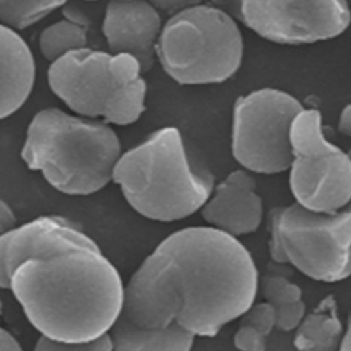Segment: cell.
<instances>
[{"instance_id":"6da1fadb","label":"cell","mask_w":351,"mask_h":351,"mask_svg":"<svg viewBox=\"0 0 351 351\" xmlns=\"http://www.w3.org/2000/svg\"><path fill=\"white\" fill-rule=\"evenodd\" d=\"M123 285L100 248H82L23 262L12 271L10 289L40 336L82 343L111 330Z\"/></svg>"},{"instance_id":"7a4b0ae2","label":"cell","mask_w":351,"mask_h":351,"mask_svg":"<svg viewBox=\"0 0 351 351\" xmlns=\"http://www.w3.org/2000/svg\"><path fill=\"white\" fill-rule=\"evenodd\" d=\"M156 248L174 262L184 299L178 324L195 336L213 337L239 319L259 291V273L247 247L213 226H189Z\"/></svg>"},{"instance_id":"3957f363","label":"cell","mask_w":351,"mask_h":351,"mask_svg":"<svg viewBox=\"0 0 351 351\" xmlns=\"http://www.w3.org/2000/svg\"><path fill=\"white\" fill-rule=\"evenodd\" d=\"M128 204L159 222L200 211L214 189V177L195 163L180 130L166 126L121 155L112 173Z\"/></svg>"},{"instance_id":"277c9868","label":"cell","mask_w":351,"mask_h":351,"mask_svg":"<svg viewBox=\"0 0 351 351\" xmlns=\"http://www.w3.org/2000/svg\"><path fill=\"white\" fill-rule=\"evenodd\" d=\"M121 143L111 126L49 107L30 121L21 151L25 165L56 191L88 196L112 181Z\"/></svg>"},{"instance_id":"5b68a950","label":"cell","mask_w":351,"mask_h":351,"mask_svg":"<svg viewBox=\"0 0 351 351\" xmlns=\"http://www.w3.org/2000/svg\"><path fill=\"white\" fill-rule=\"evenodd\" d=\"M126 53L82 48L51 63L48 85L71 111L126 126L145 111L147 84Z\"/></svg>"},{"instance_id":"8992f818","label":"cell","mask_w":351,"mask_h":351,"mask_svg":"<svg viewBox=\"0 0 351 351\" xmlns=\"http://www.w3.org/2000/svg\"><path fill=\"white\" fill-rule=\"evenodd\" d=\"M243 55L239 22L213 4L170 16L156 47L163 71L180 85L221 84L237 73Z\"/></svg>"},{"instance_id":"52a82bcc","label":"cell","mask_w":351,"mask_h":351,"mask_svg":"<svg viewBox=\"0 0 351 351\" xmlns=\"http://www.w3.org/2000/svg\"><path fill=\"white\" fill-rule=\"evenodd\" d=\"M306 107L291 93L262 88L237 97L232 115V155L247 171L278 174L292 162V126Z\"/></svg>"},{"instance_id":"ba28073f","label":"cell","mask_w":351,"mask_h":351,"mask_svg":"<svg viewBox=\"0 0 351 351\" xmlns=\"http://www.w3.org/2000/svg\"><path fill=\"white\" fill-rule=\"evenodd\" d=\"M288 265L321 282L351 276V203L336 213H314L292 203L270 210Z\"/></svg>"},{"instance_id":"9c48e42d","label":"cell","mask_w":351,"mask_h":351,"mask_svg":"<svg viewBox=\"0 0 351 351\" xmlns=\"http://www.w3.org/2000/svg\"><path fill=\"white\" fill-rule=\"evenodd\" d=\"M289 188L295 203L314 213H336L351 203V155L330 143L322 117L304 108L293 122Z\"/></svg>"},{"instance_id":"30bf717a","label":"cell","mask_w":351,"mask_h":351,"mask_svg":"<svg viewBox=\"0 0 351 351\" xmlns=\"http://www.w3.org/2000/svg\"><path fill=\"white\" fill-rule=\"evenodd\" d=\"M262 38L303 45L340 36L351 23L347 0H210Z\"/></svg>"},{"instance_id":"8fae6325","label":"cell","mask_w":351,"mask_h":351,"mask_svg":"<svg viewBox=\"0 0 351 351\" xmlns=\"http://www.w3.org/2000/svg\"><path fill=\"white\" fill-rule=\"evenodd\" d=\"M182 306L177 267L155 248L123 285L121 317L136 326L162 329L178 321Z\"/></svg>"},{"instance_id":"7c38bea8","label":"cell","mask_w":351,"mask_h":351,"mask_svg":"<svg viewBox=\"0 0 351 351\" xmlns=\"http://www.w3.org/2000/svg\"><path fill=\"white\" fill-rule=\"evenodd\" d=\"M160 12L147 0H110L101 32L112 53L133 56L148 71L162 33Z\"/></svg>"},{"instance_id":"4fadbf2b","label":"cell","mask_w":351,"mask_h":351,"mask_svg":"<svg viewBox=\"0 0 351 351\" xmlns=\"http://www.w3.org/2000/svg\"><path fill=\"white\" fill-rule=\"evenodd\" d=\"M7 271L23 262L51 256L63 251L100 248L97 243L71 221L58 215H43L1 236Z\"/></svg>"},{"instance_id":"5bb4252c","label":"cell","mask_w":351,"mask_h":351,"mask_svg":"<svg viewBox=\"0 0 351 351\" xmlns=\"http://www.w3.org/2000/svg\"><path fill=\"white\" fill-rule=\"evenodd\" d=\"M200 213L208 226L237 239L256 232L263 219V202L255 178L244 169L232 171L214 185Z\"/></svg>"},{"instance_id":"9a60e30c","label":"cell","mask_w":351,"mask_h":351,"mask_svg":"<svg viewBox=\"0 0 351 351\" xmlns=\"http://www.w3.org/2000/svg\"><path fill=\"white\" fill-rule=\"evenodd\" d=\"M36 77L33 53L19 33L0 23V121L29 99Z\"/></svg>"},{"instance_id":"2e32d148","label":"cell","mask_w":351,"mask_h":351,"mask_svg":"<svg viewBox=\"0 0 351 351\" xmlns=\"http://www.w3.org/2000/svg\"><path fill=\"white\" fill-rule=\"evenodd\" d=\"M114 351H192L195 335L178 322L162 329L130 324L119 315L108 332Z\"/></svg>"},{"instance_id":"e0dca14e","label":"cell","mask_w":351,"mask_h":351,"mask_svg":"<svg viewBox=\"0 0 351 351\" xmlns=\"http://www.w3.org/2000/svg\"><path fill=\"white\" fill-rule=\"evenodd\" d=\"M346 326L333 295H326L293 330L296 351H340Z\"/></svg>"},{"instance_id":"ac0fdd59","label":"cell","mask_w":351,"mask_h":351,"mask_svg":"<svg viewBox=\"0 0 351 351\" xmlns=\"http://www.w3.org/2000/svg\"><path fill=\"white\" fill-rule=\"evenodd\" d=\"M261 292L276 310V329L293 332L307 314L302 288L284 274L267 273L259 280Z\"/></svg>"},{"instance_id":"d6986e66","label":"cell","mask_w":351,"mask_h":351,"mask_svg":"<svg viewBox=\"0 0 351 351\" xmlns=\"http://www.w3.org/2000/svg\"><path fill=\"white\" fill-rule=\"evenodd\" d=\"M86 29L71 19H63L45 27L38 37L41 55L51 63L70 52L86 48Z\"/></svg>"},{"instance_id":"ffe728a7","label":"cell","mask_w":351,"mask_h":351,"mask_svg":"<svg viewBox=\"0 0 351 351\" xmlns=\"http://www.w3.org/2000/svg\"><path fill=\"white\" fill-rule=\"evenodd\" d=\"M67 0H0V22L14 30L26 29Z\"/></svg>"},{"instance_id":"44dd1931","label":"cell","mask_w":351,"mask_h":351,"mask_svg":"<svg viewBox=\"0 0 351 351\" xmlns=\"http://www.w3.org/2000/svg\"><path fill=\"white\" fill-rule=\"evenodd\" d=\"M34 351H114L110 335H104L90 341L82 343H66L56 341L44 336H40L36 341Z\"/></svg>"},{"instance_id":"7402d4cb","label":"cell","mask_w":351,"mask_h":351,"mask_svg":"<svg viewBox=\"0 0 351 351\" xmlns=\"http://www.w3.org/2000/svg\"><path fill=\"white\" fill-rule=\"evenodd\" d=\"M240 324L250 325L256 330L262 332L269 337V335L276 329V310L266 300L254 303L240 318Z\"/></svg>"},{"instance_id":"603a6c76","label":"cell","mask_w":351,"mask_h":351,"mask_svg":"<svg viewBox=\"0 0 351 351\" xmlns=\"http://www.w3.org/2000/svg\"><path fill=\"white\" fill-rule=\"evenodd\" d=\"M233 346L237 351H266L267 336L250 325L239 324L233 335Z\"/></svg>"},{"instance_id":"cb8c5ba5","label":"cell","mask_w":351,"mask_h":351,"mask_svg":"<svg viewBox=\"0 0 351 351\" xmlns=\"http://www.w3.org/2000/svg\"><path fill=\"white\" fill-rule=\"evenodd\" d=\"M147 1L151 5H154L159 12L167 14L170 16H173L184 10L203 4L202 3L203 0H147Z\"/></svg>"},{"instance_id":"d4e9b609","label":"cell","mask_w":351,"mask_h":351,"mask_svg":"<svg viewBox=\"0 0 351 351\" xmlns=\"http://www.w3.org/2000/svg\"><path fill=\"white\" fill-rule=\"evenodd\" d=\"M16 228V217L12 208L0 199V236Z\"/></svg>"},{"instance_id":"484cf974","label":"cell","mask_w":351,"mask_h":351,"mask_svg":"<svg viewBox=\"0 0 351 351\" xmlns=\"http://www.w3.org/2000/svg\"><path fill=\"white\" fill-rule=\"evenodd\" d=\"M0 351H23L19 341L4 328L0 326Z\"/></svg>"},{"instance_id":"4316f807","label":"cell","mask_w":351,"mask_h":351,"mask_svg":"<svg viewBox=\"0 0 351 351\" xmlns=\"http://www.w3.org/2000/svg\"><path fill=\"white\" fill-rule=\"evenodd\" d=\"M337 129L340 133L351 137V104H347L341 110L337 121Z\"/></svg>"},{"instance_id":"83f0119b","label":"cell","mask_w":351,"mask_h":351,"mask_svg":"<svg viewBox=\"0 0 351 351\" xmlns=\"http://www.w3.org/2000/svg\"><path fill=\"white\" fill-rule=\"evenodd\" d=\"M10 284H11V278L7 271L5 259H4V248H3L1 236H0V288L10 289Z\"/></svg>"},{"instance_id":"f1b7e54d","label":"cell","mask_w":351,"mask_h":351,"mask_svg":"<svg viewBox=\"0 0 351 351\" xmlns=\"http://www.w3.org/2000/svg\"><path fill=\"white\" fill-rule=\"evenodd\" d=\"M340 351H351V321L350 319L347 321V325H346V333L341 341Z\"/></svg>"},{"instance_id":"f546056e","label":"cell","mask_w":351,"mask_h":351,"mask_svg":"<svg viewBox=\"0 0 351 351\" xmlns=\"http://www.w3.org/2000/svg\"><path fill=\"white\" fill-rule=\"evenodd\" d=\"M348 319L351 321V310H350V317H348Z\"/></svg>"},{"instance_id":"4dcf8cb0","label":"cell","mask_w":351,"mask_h":351,"mask_svg":"<svg viewBox=\"0 0 351 351\" xmlns=\"http://www.w3.org/2000/svg\"><path fill=\"white\" fill-rule=\"evenodd\" d=\"M86 1H95V0H86Z\"/></svg>"}]
</instances>
